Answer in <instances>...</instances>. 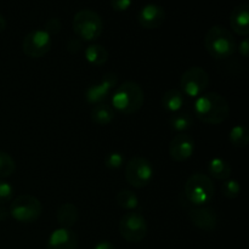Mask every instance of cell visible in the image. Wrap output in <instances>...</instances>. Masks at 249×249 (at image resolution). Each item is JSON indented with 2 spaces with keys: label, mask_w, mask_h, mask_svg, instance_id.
I'll return each instance as SVG.
<instances>
[{
  "label": "cell",
  "mask_w": 249,
  "mask_h": 249,
  "mask_svg": "<svg viewBox=\"0 0 249 249\" xmlns=\"http://www.w3.org/2000/svg\"><path fill=\"white\" fill-rule=\"evenodd\" d=\"M194 111L202 123L218 125L228 119L230 106L223 95L218 92H209L197 97Z\"/></svg>",
  "instance_id": "1"
},
{
  "label": "cell",
  "mask_w": 249,
  "mask_h": 249,
  "mask_svg": "<svg viewBox=\"0 0 249 249\" xmlns=\"http://www.w3.org/2000/svg\"><path fill=\"white\" fill-rule=\"evenodd\" d=\"M204 46L209 55L215 60L231 57L237 49L233 34L223 26H213L204 36Z\"/></svg>",
  "instance_id": "2"
},
{
  "label": "cell",
  "mask_w": 249,
  "mask_h": 249,
  "mask_svg": "<svg viewBox=\"0 0 249 249\" xmlns=\"http://www.w3.org/2000/svg\"><path fill=\"white\" fill-rule=\"evenodd\" d=\"M145 94L136 82H124L113 92V108L123 114H133L142 107Z\"/></svg>",
  "instance_id": "3"
},
{
  "label": "cell",
  "mask_w": 249,
  "mask_h": 249,
  "mask_svg": "<svg viewBox=\"0 0 249 249\" xmlns=\"http://www.w3.org/2000/svg\"><path fill=\"white\" fill-rule=\"evenodd\" d=\"M73 31L82 41L96 40L104 31V22L96 11L80 10L73 17Z\"/></svg>",
  "instance_id": "4"
},
{
  "label": "cell",
  "mask_w": 249,
  "mask_h": 249,
  "mask_svg": "<svg viewBox=\"0 0 249 249\" xmlns=\"http://www.w3.org/2000/svg\"><path fill=\"white\" fill-rule=\"evenodd\" d=\"M215 186L211 178L206 174L196 173L187 179L185 184V196L195 206H204L213 199Z\"/></svg>",
  "instance_id": "5"
},
{
  "label": "cell",
  "mask_w": 249,
  "mask_h": 249,
  "mask_svg": "<svg viewBox=\"0 0 249 249\" xmlns=\"http://www.w3.org/2000/svg\"><path fill=\"white\" fill-rule=\"evenodd\" d=\"M10 216L22 224L34 223L43 213L41 202L32 195H21L11 202L9 208Z\"/></svg>",
  "instance_id": "6"
},
{
  "label": "cell",
  "mask_w": 249,
  "mask_h": 249,
  "mask_svg": "<svg viewBox=\"0 0 249 249\" xmlns=\"http://www.w3.org/2000/svg\"><path fill=\"white\" fill-rule=\"evenodd\" d=\"M125 179L135 189H142L150 185L153 179V167L148 160L135 156L125 167Z\"/></svg>",
  "instance_id": "7"
},
{
  "label": "cell",
  "mask_w": 249,
  "mask_h": 249,
  "mask_svg": "<svg viewBox=\"0 0 249 249\" xmlns=\"http://www.w3.org/2000/svg\"><path fill=\"white\" fill-rule=\"evenodd\" d=\"M121 236L130 243H139L147 235V223L142 214L138 212H128L119 221Z\"/></svg>",
  "instance_id": "8"
},
{
  "label": "cell",
  "mask_w": 249,
  "mask_h": 249,
  "mask_svg": "<svg viewBox=\"0 0 249 249\" xmlns=\"http://www.w3.org/2000/svg\"><path fill=\"white\" fill-rule=\"evenodd\" d=\"M209 75L206 71L198 66L190 67L184 72L180 79V88L182 95H186L189 97H198L203 95L206 89L208 88Z\"/></svg>",
  "instance_id": "9"
},
{
  "label": "cell",
  "mask_w": 249,
  "mask_h": 249,
  "mask_svg": "<svg viewBox=\"0 0 249 249\" xmlns=\"http://www.w3.org/2000/svg\"><path fill=\"white\" fill-rule=\"evenodd\" d=\"M53 46V39L44 29H34L23 39L22 50L28 57L40 58L45 56Z\"/></svg>",
  "instance_id": "10"
},
{
  "label": "cell",
  "mask_w": 249,
  "mask_h": 249,
  "mask_svg": "<svg viewBox=\"0 0 249 249\" xmlns=\"http://www.w3.org/2000/svg\"><path fill=\"white\" fill-rule=\"evenodd\" d=\"M117 84L118 77L116 73H106L99 83L88 88L85 91V100L91 105L104 104L105 100H107V97L116 89Z\"/></svg>",
  "instance_id": "11"
},
{
  "label": "cell",
  "mask_w": 249,
  "mask_h": 249,
  "mask_svg": "<svg viewBox=\"0 0 249 249\" xmlns=\"http://www.w3.org/2000/svg\"><path fill=\"white\" fill-rule=\"evenodd\" d=\"M195 141L187 134H178L169 143V155L175 162H185L194 155Z\"/></svg>",
  "instance_id": "12"
},
{
  "label": "cell",
  "mask_w": 249,
  "mask_h": 249,
  "mask_svg": "<svg viewBox=\"0 0 249 249\" xmlns=\"http://www.w3.org/2000/svg\"><path fill=\"white\" fill-rule=\"evenodd\" d=\"M165 21V11L157 4H147L140 9L138 14V22L142 28H160Z\"/></svg>",
  "instance_id": "13"
},
{
  "label": "cell",
  "mask_w": 249,
  "mask_h": 249,
  "mask_svg": "<svg viewBox=\"0 0 249 249\" xmlns=\"http://www.w3.org/2000/svg\"><path fill=\"white\" fill-rule=\"evenodd\" d=\"M189 218L197 229L213 231L218 225V214L212 207H196L189 212Z\"/></svg>",
  "instance_id": "14"
},
{
  "label": "cell",
  "mask_w": 249,
  "mask_h": 249,
  "mask_svg": "<svg viewBox=\"0 0 249 249\" xmlns=\"http://www.w3.org/2000/svg\"><path fill=\"white\" fill-rule=\"evenodd\" d=\"M78 236L71 229L60 228L53 231L48 241V249H77Z\"/></svg>",
  "instance_id": "15"
},
{
  "label": "cell",
  "mask_w": 249,
  "mask_h": 249,
  "mask_svg": "<svg viewBox=\"0 0 249 249\" xmlns=\"http://www.w3.org/2000/svg\"><path fill=\"white\" fill-rule=\"evenodd\" d=\"M230 26L236 34L247 36L249 34V6L238 5L230 14Z\"/></svg>",
  "instance_id": "16"
},
{
  "label": "cell",
  "mask_w": 249,
  "mask_h": 249,
  "mask_svg": "<svg viewBox=\"0 0 249 249\" xmlns=\"http://www.w3.org/2000/svg\"><path fill=\"white\" fill-rule=\"evenodd\" d=\"M56 219L61 228H72L78 221V208L72 203L61 204L56 214Z\"/></svg>",
  "instance_id": "17"
},
{
  "label": "cell",
  "mask_w": 249,
  "mask_h": 249,
  "mask_svg": "<svg viewBox=\"0 0 249 249\" xmlns=\"http://www.w3.org/2000/svg\"><path fill=\"white\" fill-rule=\"evenodd\" d=\"M163 108L170 113H177L184 106V95L180 90L170 89L162 97Z\"/></svg>",
  "instance_id": "18"
},
{
  "label": "cell",
  "mask_w": 249,
  "mask_h": 249,
  "mask_svg": "<svg viewBox=\"0 0 249 249\" xmlns=\"http://www.w3.org/2000/svg\"><path fill=\"white\" fill-rule=\"evenodd\" d=\"M231 165L230 163L226 162L223 158H213L211 162L208 163V173L211 174L212 178L216 180H228L231 177Z\"/></svg>",
  "instance_id": "19"
},
{
  "label": "cell",
  "mask_w": 249,
  "mask_h": 249,
  "mask_svg": "<svg viewBox=\"0 0 249 249\" xmlns=\"http://www.w3.org/2000/svg\"><path fill=\"white\" fill-rule=\"evenodd\" d=\"M85 58L90 65L102 66L108 61V51L100 44H91L84 51Z\"/></svg>",
  "instance_id": "20"
},
{
  "label": "cell",
  "mask_w": 249,
  "mask_h": 249,
  "mask_svg": "<svg viewBox=\"0 0 249 249\" xmlns=\"http://www.w3.org/2000/svg\"><path fill=\"white\" fill-rule=\"evenodd\" d=\"M114 109L106 104L95 105L91 109V119L97 125H107L114 119Z\"/></svg>",
  "instance_id": "21"
},
{
  "label": "cell",
  "mask_w": 249,
  "mask_h": 249,
  "mask_svg": "<svg viewBox=\"0 0 249 249\" xmlns=\"http://www.w3.org/2000/svg\"><path fill=\"white\" fill-rule=\"evenodd\" d=\"M169 124L173 130L181 134L184 131L189 130L194 125V119H192L191 114L186 113V112H177V113H173V116L170 117Z\"/></svg>",
  "instance_id": "22"
},
{
  "label": "cell",
  "mask_w": 249,
  "mask_h": 249,
  "mask_svg": "<svg viewBox=\"0 0 249 249\" xmlns=\"http://www.w3.org/2000/svg\"><path fill=\"white\" fill-rule=\"evenodd\" d=\"M116 202L121 208L126 209V211H131L138 208L139 206V198L133 191L130 190H122L116 195Z\"/></svg>",
  "instance_id": "23"
},
{
  "label": "cell",
  "mask_w": 249,
  "mask_h": 249,
  "mask_svg": "<svg viewBox=\"0 0 249 249\" xmlns=\"http://www.w3.org/2000/svg\"><path fill=\"white\" fill-rule=\"evenodd\" d=\"M229 140L235 147L243 148L248 145L249 135L248 130L243 125H235L229 133Z\"/></svg>",
  "instance_id": "24"
},
{
  "label": "cell",
  "mask_w": 249,
  "mask_h": 249,
  "mask_svg": "<svg viewBox=\"0 0 249 249\" xmlns=\"http://www.w3.org/2000/svg\"><path fill=\"white\" fill-rule=\"evenodd\" d=\"M15 169H16V164H15L14 158L9 153L0 151V178L4 179V178L10 177L14 174Z\"/></svg>",
  "instance_id": "25"
},
{
  "label": "cell",
  "mask_w": 249,
  "mask_h": 249,
  "mask_svg": "<svg viewBox=\"0 0 249 249\" xmlns=\"http://www.w3.org/2000/svg\"><path fill=\"white\" fill-rule=\"evenodd\" d=\"M221 192L229 199H235L240 196L241 185L237 180L228 179L221 185Z\"/></svg>",
  "instance_id": "26"
},
{
  "label": "cell",
  "mask_w": 249,
  "mask_h": 249,
  "mask_svg": "<svg viewBox=\"0 0 249 249\" xmlns=\"http://www.w3.org/2000/svg\"><path fill=\"white\" fill-rule=\"evenodd\" d=\"M124 163V156L119 152H111L105 158V165L106 168L112 170L119 169Z\"/></svg>",
  "instance_id": "27"
},
{
  "label": "cell",
  "mask_w": 249,
  "mask_h": 249,
  "mask_svg": "<svg viewBox=\"0 0 249 249\" xmlns=\"http://www.w3.org/2000/svg\"><path fill=\"white\" fill-rule=\"evenodd\" d=\"M14 197V187L6 181L0 180V204H5L11 202Z\"/></svg>",
  "instance_id": "28"
},
{
  "label": "cell",
  "mask_w": 249,
  "mask_h": 249,
  "mask_svg": "<svg viewBox=\"0 0 249 249\" xmlns=\"http://www.w3.org/2000/svg\"><path fill=\"white\" fill-rule=\"evenodd\" d=\"M61 28H62V24L58 18H50L45 23V28L44 31L49 34V36H56V34L60 33Z\"/></svg>",
  "instance_id": "29"
},
{
  "label": "cell",
  "mask_w": 249,
  "mask_h": 249,
  "mask_svg": "<svg viewBox=\"0 0 249 249\" xmlns=\"http://www.w3.org/2000/svg\"><path fill=\"white\" fill-rule=\"evenodd\" d=\"M131 0H111V6L114 11L124 12L131 6Z\"/></svg>",
  "instance_id": "30"
},
{
  "label": "cell",
  "mask_w": 249,
  "mask_h": 249,
  "mask_svg": "<svg viewBox=\"0 0 249 249\" xmlns=\"http://www.w3.org/2000/svg\"><path fill=\"white\" fill-rule=\"evenodd\" d=\"M80 49H82V40H78V39H71V40L68 41L67 50L70 51L71 53H77Z\"/></svg>",
  "instance_id": "31"
},
{
  "label": "cell",
  "mask_w": 249,
  "mask_h": 249,
  "mask_svg": "<svg viewBox=\"0 0 249 249\" xmlns=\"http://www.w3.org/2000/svg\"><path fill=\"white\" fill-rule=\"evenodd\" d=\"M238 51L242 55V57L247 58L249 55V41L247 38L243 39L242 41H240V45H238Z\"/></svg>",
  "instance_id": "32"
},
{
  "label": "cell",
  "mask_w": 249,
  "mask_h": 249,
  "mask_svg": "<svg viewBox=\"0 0 249 249\" xmlns=\"http://www.w3.org/2000/svg\"><path fill=\"white\" fill-rule=\"evenodd\" d=\"M94 249H116V247L108 241H101V242L96 243Z\"/></svg>",
  "instance_id": "33"
},
{
  "label": "cell",
  "mask_w": 249,
  "mask_h": 249,
  "mask_svg": "<svg viewBox=\"0 0 249 249\" xmlns=\"http://www.w3.org/2000/svg\"><path fill=\"white\" fill-rule=\"evenodd\" d=\"M10 216L9 209L0 204V221H5Z\"/></svg>",
  "instance_id": "34"
},
{
  "label": "cell",
  "mask_w": 249,
  "mask_h": 249,
  "mask_svg": "<svg viewBox=\"0 0 249 249\" xmlns=\"http://www.w3.org/2000/svg\"><path fill=\"white\" fill-rule=\"evenodd\" d=\"M5 28H6V19L0 15V33H1L2 31H5Z\"/></svg>",
  "instance_id": "35"
}]
</instances>
